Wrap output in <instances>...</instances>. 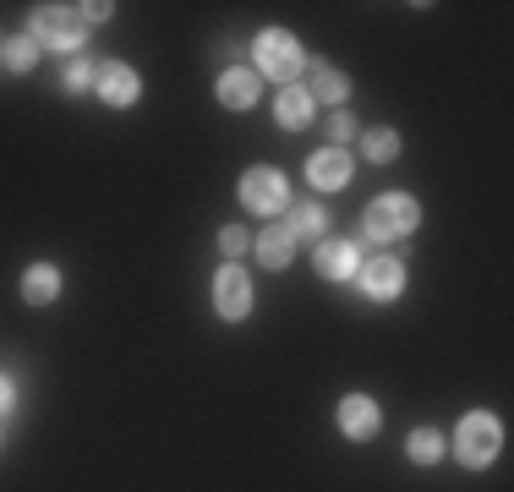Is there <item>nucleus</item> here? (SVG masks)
<instances>
[{"instance_id": "1", "label": "nucleus", "mask_w": 514, "mask_h": 492, "mask_svg": "<svg viewBox=\"0 0 514 492\" xmlns=\"http://www.w3.org/2000/svg\"><path fill=\"white\" fill-rule=\"evenodd\" d=\"M83 33H88V22H83V11H72V6H39L33 11V39L55 44V50H77Z\"/></svg>"}, {"instance_id": "2", "label": "nucleus", "mask_w": 514, "mask_h": 492, "mask_svg": "<svg viewBox=\"0 0 514 492\" xmlns=\"http://www.w3.org/2000/svg\"><path fill=\"white\" fill-rule=\"evenodd\" d=\"M416 214H422V208H416L411 197H378V203L367 208V236H372V241L411 236V230H416Z\"/></svg>"}, {"instance_id": "3", "label": "nucleus", "mask_w": 514, "mask_h": 492, "mask_svg": "<svg viewBox=\"0 0 514 492\" xmlns=\"http://www.w3.org/2000/svg\"><path fill=\"white\" fill-rule=\"evenodd\" d=\"M257 66H263V77L290 82L301 66H307V55H301V44L290 39L285 28H274V33H263V39H257Z\"/></svg>"}, {"instance_id": "4", "label": "nucleus", "mask_w": 514, "mask_h": 492, "mask_svg": "<svg viewBox=\"0 0 514 492\" xmlns=\"http://www.w3.org/2000/svg\"><path fill=\"white\" fill-rule=\"evenodd\" d=\"M493 454H498V421L482 416V410H476V416H465L460 421V460L465 465H487Z\"/></svg>"}, {"instance_id": "5", "label": "nucleus", "mask_w": 514, "mask_h": 492, "mask_svg": "<svg viewBox=\"0 0 514 492\" xmlns=\"http://www.w3.org/2000/svg\"><path fill=\"white\" fill-rule=\"evenodd\" d=\"M214 307H219V318H247L252 312V279L241 274V268H219V279H214Z\"/></svg>"}, {"instance_id": "6", "label": "nucleus", "mask_w": 514, "mask_h": 492, "mask_svg": "<svg viewBox=\"0 0 514 492\" xmlns=\"http://www.w3.org/2000/svg\"><path fill=\"white\" fill-rule=\"evenodd\" d=\"M241 203L247 208H257V214H274L279 203H285V175L279 170H247V181H241Z\"/></svg>"}, {"instance_id": "7", "label": "nucleus", "mask_w": 514, "mask_h": 492, "mask_svg": "<svg viewBox=\"0 0 514 492\" xmlns=\"http://www.w3.org/2000/svg\"><path fill=\"white\" fill-rule=\"evenodd\" d=\"M318 274H329V279L361 274V246H350V241H323V246H318Z\"/></svg>"}, {"instance_id": "8", "label": "nucleus", "mask_w": 514, "mask_h": 492, "mask_svg": "<svg viewBox=\"0 0 514 492\" xmlns=\"http://www.w3.org/2000/svg\"><path fill=\"white\" fill-rule=\"evenodd\" d=\"M361 285H367L372 296H400L405 268L394 263V257H372V263H361Z\"/></svg>"}, {"instance_id": "9", "label": "nucleus", "mask_w": 514, "mask_h": 492, "mask_svg": "<svg viewBox=\"0 0 514 492\" xmlns=\"http://www.w3.org/2000/svg\"><path fill=\"white\" fill-rule=\"evenodd\" d=\"M340 432L345 438H372V432H378V405L361 400V394H350V400L340 405Z\"/></svg>"}, {"instance_id": "10", "label": "nucleus", "mask_w": 514, "mask_h": 492, "mask_svg": "<svg viewBox=\"0 0 514 492\" xmlns=\"http://www.w3.org/2000/svg\"><path fill=\"white\" fill-rule=\"evenodd\" d=\"M307 175H312V186H345L350 181V159L340 154V148H323V154L307 159Z\"/></svg>"}, {"instance_id": "11", "label": "nucleus", "mask_w": 514, "mask_h": 492, "mask_svg": "<svg viewBox=\"0 0 514 492\" xmlns=\"http://www.w3.org/2000/svg\"><path fill=\"white\" fill-rule=\"evenodd\" d=\"M99 93L126 110V104L137 99V72H132V66H104V72H99Z\"/></svg>"}, {"instance_id": "12", "label": "nucleus", "mask_w": 514, "mask_h": 492, "mask_svg": "<svg viewBox=\"0 0 514 492\" xmlns=\"http://www.w3.org/2000/svg\"><path fill=\"white\" fill-rule=\"evenodd\" d=\"M55 290H61V274H55L50 263L28 268V279H22V296H28L33 307H44V301H55Z\"/></svg>"}, {"instance_id": "13", "label": "nucleus", "mask_w": 514, "mask_h": 492, "mask_svg": "<svg viewBox=\"0 0 514 492\" xmlns=\"http://www.w3.org/2000/svg\"><path fill=\"white\" fill-rule=\"evenodd\" d=\"M219 99H225L230 110H247V104L257 99V77L252 72H225L219 77Z\"/></svg>"}, {"instance_id": "14", "label": "nucleus", "mask_w": 514, "mask_h": 492, "mask_svg": "<svg viewBox=\"0 0 514 492\" xmlns=\"http://www.w3.org/2000/svg\"><path fill=\"white\" fill-rule=\"evenodd\" d=\"M274 115H279V126H307L312 121V93L285 88V93H279V104H274Z\"/></svg>"}, {"instance_id": "15", "label": "nucleus", "mask_w": 514, "mask_h": 492, "mask_svg": "<svg viewBox=\"0 0 514 492\" xmlns=\"http://www.w3.org/2000/svg\"><path fill=\"white\" fill-rule=\"evenodd\" d=\"M257 252H263V263H268V268H285L290 257H296V236H290V230H263Z\"/></svg>"}, {"instance_id": "16", "label": "nucleus", "mask_w": 514, "mask_h": 492, "mask_svg": "<svg viewBox=\"0 0 514 492\" xmlns=\"http://www.w3.org/2000/svg\"><path fill=\"white\" fill-rule=\"evenodd\" d=\"M290 236H318L323 230V208L318 203H290Z\"/></svg>"}, {"instance_id": "17", "label": "nucleus", "mask_w": 514, "mask_h": 492, "mask_svg": "<svg viewBox=\"0 0 514 492\" xmlns=\"http://www.w3.org/2000/svg\"><path fill=\"white\" fill-rule=\"evenodd\" d=\"M438 454H443V432L416 427V432H411V460H416V465H432Z\"/></svg>"}, {"instance_id": "18", "label": "nucleus", "mask_w": 514, "mask_h": 492, "mask_svg": "<svg viewBox=\"0 0 514 492\" xmlns=\"http://www.w3.org/2000/svg\"><path fill=\"white\" fill-rule=\"evenodd\" d=\"M350 82L334 72V66H318V77H312V99H345Z\"/></svg>"}, {"instance_id": "19", "label": "nucleus", "mask_w": 514, "mask_h": 492, "mask_svg": "<svg viewBox=\"0 0 514 492\" xmlns=\"http://www.w3.org/2000/svg\"><path fill=\"white\" fill-rule=\"evenodd\" d=\"M0 55H6V66H11V72H28V66L39 61V44H33V39H11Z\"/></svg>"}, {"instance_id": "20", "label": "nucleus", "mask_w": 514, "mask_h": 492, "mask_svg": "<svg viewBox=\"0 0 514 492\" xmlns=\"http://www.w3.org/2000/svg\"><path fill=\"white\" fill-rule=\"evenodd\" d=\"M394 148H400V137L394 132H367V159H394Z\"/></svg>"}, {"instance_id": "21", "label": "nucleus", "mask_w": 514, "mask_h": 492, "mask_svg": "<svg viewBox=\"0 0 514 492\" xmlns=\"http://www.w3.org/2000/svg\"><path fill=\"white\" fill-rule=\"evenodd\" d=\"M219 246H225L230 257H241V252H247L252 241H247V230H219Z\"/></svg>"}, {"instance_id": "22", "label": "nucleus", "mask_w": 514, "mask_h": 492, "mask_svg": "<svg viewBox=\"0 0 514 492\" xmlns=\"http://www.w3.org/2000/svg\"><path fill=\"white\" fill-rule=\"evenodd\" d=\"M329 137H340V143L350 137V115H345V110H334V115H329Z\"/></svg>"}, {"instance_id": "23", "label": "nucleus", "mask_w": 514, "mask_h": 492, "mask_svg": "<svg viewBox=\"0 0 514 492\" xmlns=\"http://www.w3.org/2000/svg\"><path fill=\"white\" fill-rule=\"evenodd\" d=\"M66 88H88V66H83V61L66 66Z\"/></svg>"}, {"instance_id": "24", "label": "nucleus", "mask_w": 514, "mask_h": 492, "mask_svg": "<svg viewBox=\"0 0 514 492\" xmlns=\"http://www.w3.org/2000/svg\"><path fill=\"white\" fill-rule=\"evenodd\" d=\"M104 17H110V6H104V0H99V6H83V22H104Z\"/></svg>"}, {"instance_id": "25", "label": "nucleus", "mask_w": 514, "mask_h": 492, "mask_svg": "<svg viewBox=\"0 0 514 492\" xmlns=\"http://www.w3.org/2000/svg\"><path fill=\"white\" fill-rule=\"evenodd\" d=\"M6 405H11V383L0 378V410H6Z\"/></svg>"}]
</instances>
